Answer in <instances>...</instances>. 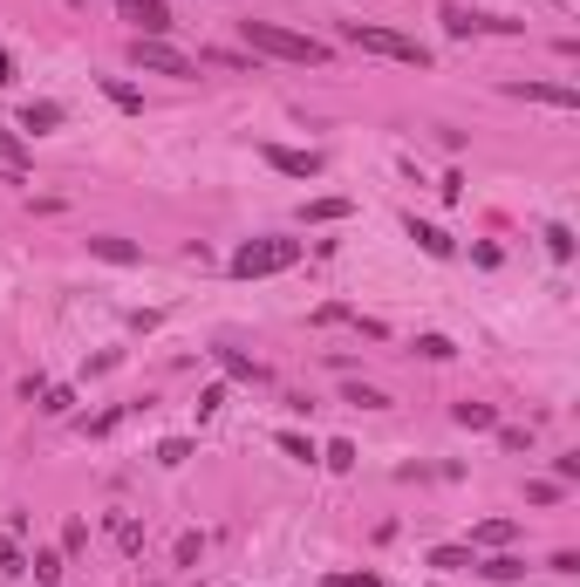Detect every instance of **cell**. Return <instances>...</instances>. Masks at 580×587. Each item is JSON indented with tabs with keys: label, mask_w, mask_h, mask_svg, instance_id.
<instances>
[{
	"label": "cell",
	"mask_w": 580,
	"mask_h": 587,
	"mask_svg": "<svg viewBox=\"0 0 580 587\" xmlns=\"http://www.w3.org/2000/svg\"><path fill=\"white\" fill-rule=\"evenodd\" d=\"M185 458H192L185 437H164V444H157V465H185Z\"/></svg>",
	"instance_id": "obj_21"
},
{
	"label": "cell",
	"mask_w": 580,
	"mask_h": 587,
	"mask_svg": "<svg viewBox=\"0 0 580 587\" xmlns=\"http://www.w3.org/2000/svg\"><path fill=\"white\" fill-rule=\"evenodd\" d=\"M21 157H28V151H21V137H14V130L0 123V164H21Z\"/></svg>",
	"instance_id": "obj_24"
},
{
	"label": "cell",
	"mask_w": 580,
	"mask_h": 587,
	"mask_svg": "<svg viewBox=\"0 0 580 587\" xmlns=\"http://www.w3.org/2000/svg\"><path fill=\"white\" fill-rule=\"evenodd\" d=\"M103 96H110L116 110H144V96H137V89H130V82H103Z\"/></svg>",
	"instance_id": "obj_19"
},
{
	"label": "cell",
	"mask_w": 580,
	"mask_h": 587,
	"mask_svg": "<svg viewBox=\"0 0 580 587\" xmlns=\"http://www.w3.org/2000/svg\"><path fill=\"white\" fill-rule=\"evenodd\" d=\"M499 444H505V451H526V444H533V431H519V424H505V431H499Z\"/></svg>",
	"instance_id": "obj_29"
},
{
	"label": "cell",
	"mask_w": 580,
	"mask_h": 587,
	"mask_svg": "<svg viewBox=\"0 0 580 587\" xmlns=\"http://www.w3.org/2000/svg\"><path fill=\"white\" fill-rule=\"evenodd\" d=\"M348 212H355L348 198H314V205H308V219H314V226H328V219H348Z\"/></svg>",
	"instance_id": "obj_14"
},
{
	"label": "cell",
	"mask_w": 580,
	"mask_h": 587,
	"mask_svg": "<svg viewBox=\"0 0 580 587\" xmlns=\"http://www.w3.org/2000/svg\"><path fill=\"white\" fill-rule=\"evenodd\" d=\"M410 239L424 246L430 260H451V233H444V226H430V219H417V212H410Z\"/></svg>",
	"instance_id": "obj_8"
},
{
	"label": "cell",
	"mask_w": 580,
	"mask_h": 587,
	"mask_svg": "<svg viewBox=\"0 0 580 587\" xmlns=\"http://www.w3.org/2000/svg\"><path fill=\"white\" fill-rule=\"evenodd\" d=\"M348 403H355V410H389V396L369 390V383H348Z\"/></svg>",
	"instance_id": "obj_18"
},
{
	"label": "cell",
	"mask_w": 580,
	"mask_h": 587,
	"mask_svg": "<svg viewBox=\"0 0 580 587\" xmlns=\"http://www.w3.org/2000/svg\"><path fill=\"white\" fill-rule=\"evenodd\" d=\"M89 253L110 260V267H137L144 260V246H130V239H89Z\"/></svg>",
	"instance_id": "obj_10"
},
{
	"label": "cell",
	"mask_w": 580,
	"mask_h": 587,
	"mask_svg": "<svg viewBox=\"0 0 580 587\" xmlns=\"http://www.w3.org/2000/svg\"><path fill=\"white\" fill-rule=\"evenodd\" d=\"M321 587H383V581H376V574H328Z\"/></svg>",
	"instance_id": "obj_28"
},
{
	"label": "cell",
	"mask_w": 580,
	"mask_h": 587,
	"mask_svg": "<svg viewBox=\"0 0 580 587\" xmlns=\"http://www.w3.org/2000/svg\"><path fill=\"white\" fill-rule=\"evenodd\" d=\"M212 355H219V369L239 376V383H267V362H253V355H239V349H212Z\"/></svg>",
	"instance_id": "obj_9"
},
{
	"label": "cell",
	"mask_w": 580,
	"mask_h": 587,
	"mask_svg": "<svg viewBox=\"0 0 580 587\" xmlns=\"http://www.w3.org/2000/svg\"><path fill=\"white\" fill-rule=\"evenodd\" d=\"M451 417H458L464 431H492V424H499V410H492V403H458Z\"/></svg>",
	"instance_id": "obj_11"
},
{
	"label": "cell",
	"mask_w": 580,
	"mask_h": 587,
	"mask_svg": "<svg viewBox=\"0 0 580 587\" xmlns=\"http://www.w3.org/2000/svg\"><path fill=\"white\" fill-rule=\"evenodd\" d=\"M219 410H226V390H219V383H212V390L198 396V417H219Z\"/></svg>",
	"instance_id": "obj_27"
},
{
	"label": "cell",
	"mask_w": 580,
	"mask_h": 587,
	"mask_svg": "<svg viewBox=\"0 0 580 587\" xmlns=\"http://www.w3.org/2000/svg\"><path fill=\"white\" fill-rule=\"evenodd\" d=\"M280 451H287V458H301V465L314 458V444H308V437H294V431H280Z\"/></svg>",
	"instance_id": "obj_23"
},
{
	"label": "cell",
	"mask_w": 580,
	"mask_h": 587,
	"mask_svg": "<svg viewBox=\"0 0 580 587\" xmlns=\"http://www.w3.org/2000/svg\"><path fill=\"white\" fill-rule=\"evenodd\" d=\"M348 41L369 48V55H383V62H403V69H430V48L410 41V35H396V28H362V21H348Z\"/></svg>",
	"instance_id": "obj_3"
},
{
	"label": "cell",
	"mask_w": 580,
	"mask_h": 587,
	"mask_svg": "<svg viewBox=\"0 0 580 587\" xmlns=\"http://www.w3.org/2000/svg\"><path fill=\"white\" fill-rule=\"evenodd\" d=\"M519 574H526V560H512V553L485 560V581H519Z\"/></svg>",
	"instance_id": "obj_15"
},
{
	"label": "cell",
	"mask_w": 580,
	"mask_h": 587,
	"mask_svg": "<svg viewBox=\"0 0 580 587\" xmlns=\"http://www.w3.org/2000/svg\"><path fill=\"white\" fill-rule=\"evenodd\" d=\"M301 260V239H246L232 253V274L239 280H267V274H287Z\"/></svg>",
	"instance_id": "obj_2"
},
{
	"label": "cell",
	"mask_w": 580,
	"mask_h": 587,
	"mask_svg": "<svg viewBox=\"0 0 580 587\" xmlns=\"http://www.w3.org/2000/svg\"><path fill=\"white\" fill-rule=\"evenodd\" d=\"M116 7H123V21H130L137 35H151V41L171 35V7H164V0H116Z\"/></svg>",
	"instance_id": "obj_5"
},
{
	"label": "cell",
	"mask_w": 580,
	"mask_h": 587,
	"mask_svg": "<svg viewBox=\"0 0 580 587\" xmlns=\"http://www.w3.org/2000/svg\"><path fill=\"white\" fill-rule=\"evenodd\" d=\"M546 253H553V260H574V233H567V226H546Z\"/></svg>",
	"instance_id": "obj_20"
},
{
	"label": "cell",
	"mask_w": 580,
	"mask_h": 587,
	"mask_svg": "<svg viewBox=\"0 0 580 587\" xmlns=\"http://www.w3.org/2000/svg\"><path fill=\"white\" fill-rule=\"evenodd\" d=\"M116 540L137 553V547H144V526H137V519H116Z\"/></svg>",
	"instance_id": "obj_26"
},
{
	"label": "cell",
	"mask_w": 580,
	"mask_h": 587,
	"mask_svg": "<svg viewBox=\"0 0 580 587\" xmlns=\"http://www.w3.org/2000/svg\"><path fill=\"white\" fill-rule=\"evenodd\" d=\"M21 123H28V130H55V123H62V110H55V103H28V110H21Z\"/></svg>",
	"instance_id": "obj_12"
},
{
	"label": "cell",
	"mask_w": 580,
	"mask_h": 587,
	"mask_svg": "<svg viewBox=\"0 0 580 587\" xmlns=\"http://www.w3.org/2000/svg\"><path fill=\"white\" fill-rule=\"evenodd\" d=\"M260 157H267L273 171H287V178H314V171H321V157L314 151H287V144H267Z\"/></svg>",
	"instance_id": "obj_7"
},
{
	"label": "cell",
	"mask_w": 580,
	"mask_h": 587,
	"mask_svg": "<svg viewBox=\"0 0 580 587\" xmlns=\"http://www.w3.org/2000/svg\"><path fill=\"white\" fill-rule=\"evenodd\" d=\"M512 533H519V526H512V519H485V526H478V533H471V540H478V547H505V540H512Z\"/></svg>",
	"instance_id": "obj_13"
},
{
	"label": "cell",
	"mask_w": 580,
	"mask_h": 587,
	"mask_svg": "<svg viewBox=\"0 0 580 587\" xmlns=\"http://www.w3.org/2000/svg\"><path fill=\"white\" fill-rule=\"evenodd\" d=\"M69 403H76L69 390H41V410H48V417H69Z\"/></svg>",
	"instance_id": "obj_22"
},
{
	"label": "cell",
	"mask_w": 580,
	"mask_h": 587,
	"mask_svg": "<svg viewBox=\"0 0 580 587\" xmlns=\"http://www.w3.org/2000/svg\"><path fill=\"white\" fill-rule=\"evenodd\" d=\"M321 465H335V471H348V465H355V444H328V451H321Z\"/></svg>",
	"instance_id": "obj_25"
},
{
	"label": "cell",
	"mask_w": 580,
	"mask_h": 587,
	"mask_svg": "<svg viewBox=\"0 0 580 587\" xmlns=\"http://www.w3.org/2000/svg\"><path fill=\"white\" fill-rule=\"evenodd\" d=\"M0 567H7V574H14V567H28V560H21V547H14V540H0Z\"/></svg>",
	"instance_id": "obj_31"
},
{
	"label": "cell",
	"mask_w": 580,
	"mask_h": 587,
	"mask_svg": "<svg viewBox=\"0 0 580 587\" xmlns=\"http://www.w3.org/2000/svg\"><path fill=\"white\" fill-rule=\"evenodd\" d=\"M512 96H526V103H553V110H580L574 82H512Z\"/></svg>",
	"instance_id": "obj_6"
},
{
	"label": "cell",
	"mask_w": 580,
	"mask_h": 587,
	"mask_svg": "<svg viewBox=\"0 0 580 587\" xmlns=\"http://www.w3.org/2000/svg\"><path fill=\"white\" fill-rule=\"evenodd\" d=\"M246 35V48H260V55H280V62H308V69H328V41H314V35H294V28H280V21H246L239 28Z\"/></svg>",
	"instance_id": "obj_1"
},
{
	"label": "cell",
	"mask_w": 580,
	"mask_h": 587,
	"mask_svg": "<svg viewBox=\"0 0 580 587\" xmlns=\"http://www.w3.org/2000/svg\"><path fill=\"white\" fill-rule=\"evenodd\" d=\"M28 567H35V581H41V587H55V581H62V553H35Z\"/></svg>",
	"instance_id": "obj_16"
},
{
	"label": "cell",
	"mask_w": 580,
	"mask_h": 587,
	"mask_svg": "<svg viewBox=\"0 0 580 587\" xmlns=\"http://www.w3.org/2000/svg\"><path fill=\"white\" fill-rule=\"evenodd\" d=\"M130 62H137V69H151V76H198L192 55H178L171 41H151V35L130 41Z\"/></svg>",
	"instance_id": "obj_4"
},
{
	"label": "cell",
	"mask_w": 580,
	"mask_h": 587,
	"mask_svg": "<svg viewBox=\"0 0 580 587\" xmlns=\"http://www.w3.org/2000/svg\"><path fill=\"white\" fill-rule=\"evenodd\" d=\"M430 567H444V574H458V567H478V560H471V553H464V547H437V553H430Z\"/></svg>",
	"instance_id": "obj_17"
},
{
	"label": "cell",
	"mask_w": 580,
	"mask_h": 587,
	"mask_svg": "<svg viewBox=\"0 0 580 587\" xmlns=\"http://www.w3.org/2000/svg\"><path fill=\"white\" fill-rule=\"evenodd\" d=\"M7 82H14V55H0V89H7Z\"/></svg>",
	"instance_id": "obj_32"
},
{
	"label": "cell",
	"mask_w": 580,
	"mask_h": 587,
	"mask_svg": "<svg viewBox=\"0 0 580 587\" xmlns=\"http://www.w3.org/2000/svg\"><path fill=\"white\" fill-rule=\"evenodd\" d=\"M417 355H430V362H444V355H451V342H444V335H424V342H417Z\"/></svg>",
	"instance_id": "obj_30"
}]
</instances>
